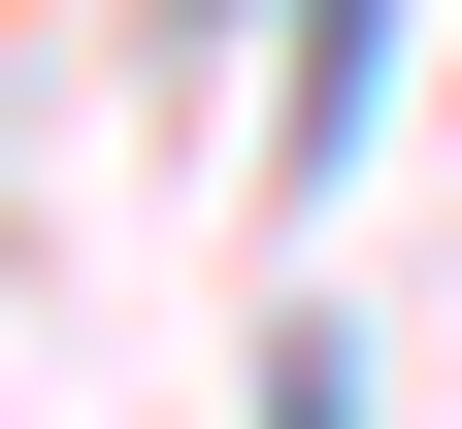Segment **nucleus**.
Masks as SVG:
<instances>
[{
	"instance_id": "f257e3e1",
	"label": "nucleus",
	"mask_w": 462,
	"mask_h": 429,
	"mask_svg": "<svg viewBox=\"0 0 462 429\" xmlns=\"http://www.w3.org/2000/svg\"><path fill=\"white\" fill-rule=\"evenodd\" d=\"M364 99H396V0H298V99H264V165H364Z\"/></svg>"
},
{
	"instance_id": "f03ea898",
	"label": "nucleus",
	"mask_w": 462,
	"mask_h": 429,
	"mask_svg": "<svg viewBox=\"0 0 462 429\" xmlns=\"http://www.w3.org/2000/svg\"><path fill=\"white\" fill-rule=\"evenodd\" d=\"M264 429H364V396H330V363H264Z\"/></svg>"
}]
</instances>
